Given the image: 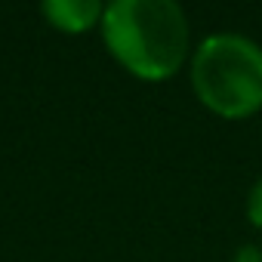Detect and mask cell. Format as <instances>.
Here are the masks:
<instances>
[{
    "instance_id": "cell-1",
    "label": "cell",
    "mask_w": 262,
    "mask_h": 262,
    "mask_svg": "<svg viewBox=\"0 0 262 262\" xmlns=\"http://www.w3.org/2000/svg\"><path fill=\"white\" fill-rule=\"evenodd\" d=\"M108 53L139 80H170L188 56V19L173 0H114L102 13Z\"/></svg>"
},
{
    "instance_id": "cell-2",
    "label": "cell",
    "mask_w": 262,
    "mask_h": 262,
    "mask_svg": "<svg viewBox=\"0 0 262 262\" xmlns=\"http://www.w3.org/2000/svg\"><path fill=\"white\" fill-rule=\"evenodd\" d=\"M191 86L204 108L241 120L262 108V50L241 34H213L191 56Z\"/></svg>"
},
{
    "instance_id": "cell-3",
    "label": "cell",
    "mask_w": 262,
    "mask_h": 262,
    "mask_svg": "<svg viewBox=\"0 0 262 262\" xmlns=\"http://www.w3.org/2000/svg\"><path fill=\"white\" fill-rule=\"evenodd\" d=\"M40 13L53 28L65 34H83L102 22L105 7H99L96 0H50V4L40 7Z\"/></svg>"
},
{
    "instance_id": "cell-4",
    "label": "cell",
    "mask_w": 262,
    "mask_h": 262,
    "mask_svg": "<svg viewBox=\"0 0 262 262\" xmlns=\"http://www.w3.org/2000/svg\"><path fill=\"white\" fill-rule=\"evenodd\" d=\"M247 216L256 228H262V179L250 188V198H247Z\"/></svg>"
},
{
    "instance_id": "cell-5",
    "label": "cell",
    "mask_w": 262,
    "mask_h": 262,
    "mask_svg": "<svg viewBox=\"0 0 262 262\" xmlns=\"http://www.w3.org/2000/svg\"><path fill=\"white\" fill-rule=\"evenodd\" d=\"M231 262H262V250L253 247V244H247V247H241V250L234 253Z\"/></svg>"
}]
</instances>
